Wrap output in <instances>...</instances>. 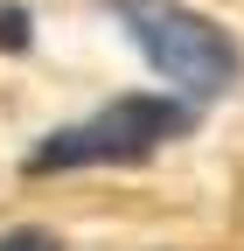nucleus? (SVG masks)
I'll use <instances>...</instances> for the list:
<instances>
[{
	"mask_svg": "<svg viewBox=\"0 0 244 251\" xmlns=\"http://www.w3.org/2000/svg\"><path fill=\"white\" fill-rule=\"evenodd\" d=\"M0 42H7V49H28V7H0Z\"/></svg>",
	"mask_w": 244,
	"mask_h": 251,
	"instance_id": "3",
	"label": "nucleus"
},
{
	"mask_svg": "<svg viewBox=\"0 0 244 251\" xmlns=\"http://www.w3.org/2000/svg\"><path fill=\"white\" fill-rule=\"evenodd\" d=\"M0 251H63V244H56L49 230H7V237H0Z\"/></svg>",
	"mask_w": 244,
	"mask_h": 251,
	"instance_id": "4",
	"label": "nucleus"
},
{
	"mask_svg": "<svg viewBox=\"0 0 244 251\" xmlns=\"http://www.w3.org/2000/svg\"><path fill=\"white\" fill-rule=\"evenodd\" d=\"M195 126V112L181 98H154V91H126V98H112L105 112H91L63 133H49L35 153H28V168L35 175H63V168H126V161H146L154 147L181 140Z\"/></svg>",
	"mask_w": 244,
	"mask_h": 251,
	"instance_id": "1",
	"label": "nucleus"
},
{
	"mask_svg": "<svg viewBox=\"0 0 244 251\" xmlns=\"http://www.w3.org/2000/svg\"><path fill=\"white\" fill-rule=\"evenodd\" d=\"M119 28L140 42V56L154 63L168 84H181L189 98H223L244 77V56L217 21H202L195 7H174V0H112Z\"/></svg>",
	"mask_w": 244,
	"mask_h": 251,
	"instance_id": "2",
	"label": "nucleus"
}]
</instances>
